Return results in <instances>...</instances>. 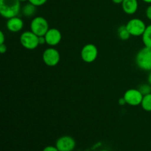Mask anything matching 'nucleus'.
<instances>
[{
	"label": "nucleus",
	"mask_w": 151,
	"mask_h": 151,
	"mask_svg": "<svg viewBox=\"0 0 151 151\" xmlns=\"http://www.w3.org/2000/svg\"><path fill=\"white\" fill-rule=\"evenodd\" d=\"M19 0H0V13L6 19L17 16L21 10Z\"/></svg>",
	"instance_id": "nucleus-1"
},
{
	"label": "nucleus",
	"mask_w": 151,
	"mask_h": 151,
	"mask_svg": "<svg viewBox=\"0 0 151 151\" xmlns=\"http://www.w3.org/2000/svg\"><path fill=\"white\" fill-rule=\"evenodd\" d=\"M136 63L139 69L151 71V48L145 47L138 52L136 56Z\"/></svg>",
	"instance_id": "nucleus-2"
},
{
	"label": "nucleus",
	"mask_w": 151,
	"mask_h": 151,
	"mask_svg": "<svg viewBox=\"0 0 151 151\" xmlns=\"http://www.w3.org/2000/svg\"><path fill=\"white\" fill-rule=\"evenodd\" d=\"M30 29L32 32L40 37L44 36L50 27L47 19L42 16H36L31 21Z\"/></svg>",
	"instance_id": "nucleus-3"
},
{
	"label": "nucleus",
	"mask_w": 151,
	"mask_h": 151,
	"mask_svg": "<svg viewBox=\"0 0 151 151\" xmlns=\"http://www.w3.org/2000/svg\"><path fill=\"white\" fill-rule=\"evenodd\" d=\"M20 42L27 50H35L39 45V37L32 31H26L21 35Z\"/></svg>",
	"instance_id": "nucleus-4"
},
{
	"label": "nucleus",
	"mask_w": 151,
	"mask_h": 151,
	"mask_svg": "<svg viewBox=\"0 0 151 151\" xmlns=\"http://www.w3.org/2000/svg\"><path fill=\"white\" fill-rule=\"evenodd\" d=\"M125 26L131 35L136 37L142 35L147 27L145 23L139 19H131L128 21Z\"/></svg>",
	"instance_id": "nucleus-5"
},
{
	"label": "nucleus",
	"mask_w": 151,
	"mask_h": 151,
	"mask_svg": "<svg viewBox=\"0 0 151 151\" xmlns=\"http://www.w3.org/2000/svg\"><path fill=\"white\" fill-rule=\"evenodd\" d=\"M44 63L48 66H55L59 63L60 55L59 52L53 47L47 48L44 50L42 55Z\"/></svg>",
	"instance_id": "nucleus-6"
},
{
	"label": "nucleus",
	"mask_w": 151,
	"mask_h": 151,
	"mask_svg": "<svg viewBox=\"0 0 151 151\" xmlns=\"http://www.w3.org/2000/svg\"><path fill=\"white\" fill-rule=\"evenodd\" d=\"M98 50L93 44H86L81 50V56L82 60L86 63H92L97 59Z\"/></svg>",
	"instance_id": "nucleus-7"
},
{
	"label": "nucleus",
	"mask_w": 151,
	"mask_h": 151,
	"mask_svg": "<svg viewBox=\"0 0 151 151\" xmlns=\"http://www.w3.org/2000/svg\"><path fill=\"white\" fill-rule=\"evenodd\" d=\"M143 97L144 96L139 91V89H135V88L127 90L123 96L127 104L132 106H137L139 105H141Z\"/></svg>",
	"instance_id": "nucleus-8"
},
{
	"label": "nucleus",
	"mask_w": 151,
	"mask_h": 151,
	"mask_svg": "<svg viewBox=\"0 0 151 151\" xmlns=\"http://www.w3.org/2000/svg\"><path fill=\"white\" fill-rule=\"evenodd\" d=\"M55 146L59 151H72L76 146V142L70 136H63L57 140Z\"/></svg>",
	"instance_id": "nucleus-9"
},
{
	"label": "nucleus",
	"mask_w": 151,
	"mask_h": 151,
	"mask_svg": "<svg viewBox=\"0 0 151 151\" xmlns=\"http://www.w3.org/2000/svg\"><path fill=\"white\" fill-rule=\"evenodd\" d=\"M44 37L46 39V43L52 47L58 45L62 39L61 32L56 28H50Z\"/></svg>",
	"instance_id": "nucleus-10"
},
{
	"label": "nucleus",
	"mask_w": 151,
	"mask_h": 151,
	"mask_svg": "<svg viewBox=\"0 0 151 151\" xmlns=\"http://www.w3.org/2000/svg\"><path fill=\"white\" fill-rule=\"evenodd\" d=\"M24 27V22L21 18L18 16L7 19V28L9 31L13 32H19Z\"/></svg>",
	"instance_id": "nucleus-11"
},
{
	"label": "nucleus",
	"mask_w": 151,
	"mask_h": 151,
	"mask_svg": "<svg viewBox=\"0 0 151 151\" xmlns=\"http://www.w3.org/2000/svg\"><path fill=\"white\" fill-rule=\"evenodd\" d=\"M122 7L123 11L127 14H134L138 9V1L137 0H123Z\"/></svg>",
	"instance_id": "nucleus-12"
},
{
	"label": "nucleus",
	"mask_w": 151,
	"mask_h": 151,
	"mask_svg": "<svg viewBox=\"0 0 151 151\" xmlns=\"http://www.w3.org/2000/svg\"><path fill=\"white\" fill-rule=\"evenodd\" d=\"M35 12H36V6H35L30 2L25 4L22 9V14L27 18L33 16L35 15Z\"/></svg>",
	"instance_id": "nucleus-13"
},
{
	"label": "nucleus",
	"mask_w": 151,
	"mask_h": 151,
	"mask_svg": "<svg viewBox=\"0 0 151 151\" xmlns=\"http://www.w3.org/2000/svg\"><path fill=\"white\" fill-rule=\"evenodd\" d=\"M142 36V41L145 46L151 48V24L147 26Z\"/></svg>",
	"instance_id": "nucleus-14"
},
{
	"label": "nucleus",
	"mask_w": 151,
	"mask_h": 151,
	"mask_svg": "<svg viewBox=\"0 0 151 151\" xmlns=\"http://www.w3.org/2000/svg\"><path fill=\"white\" fill-rule=\"evenodd\" d=\"M118 35H119V38L122 41H127V40L129 39L130 36H131V34L128 32V29H127L126 26H120L118 28Z\"/></svg>",
	"instance_id": "nucleus-15"
},
{
	"label": "nucleus",
	"mask_w": 151,
	"mask_h": 151,
	"mask_svg": "<svg viewBox=\"0 0 151 151\" xmlns=\"http://www.w3.org/2000/svg\"><path fill=\"white\" fill-rule=\"evenodd\" d=\"M141 106L146 111H151V93L143 97Z\"/></svg>",
	"instance_id": "nucleus-16"
},
{
	"label": "nucleus",
	"mask_w": 151,
	"mask_h": 151,
	"mask_svg": "<svg viewBox=\"0 0 151 151\" xmlns=\"http://www.w3.org/2000/svg\"><path fill=\"white\" fill-rule=\"evenodd\" d=\"M139 91L142 94L143 96L151 93V86L150 84H142L139 88Z\"/></svg>",
	"instance_id": "nucleus-17"
},
{
	"label": "nucleus",
	"mask_w": 151,
	"mask_h": 151,
	"mask_svg": "<svg viewBox=\"0 0 151 151\" xmlns=\"http://www.w3.org/2000/svg\"><path fill=\"white\" fill-rule=\"evenodd\" d=\"M28 1L36 7H38V6H41L45 4L47 0H28Z\"/></svg>",
	"instance_id": "nucleus-18"
},
{
	"label": "nucleus",
	"mask_w": 151,
	"mask_h": 151,
	"mask_svg": "<svg viewBox=\"0 0 151 151\" xmlns=\"http://www.w3.org/2000/svg\"><path fill=\"white\" fill-rule=\"evenodd\" d=\"M43 151H59L58 150V148L55 147H54V146H47V147H44V150H43Z\"/></svg>",
	"instance_id": "nucleus-19"
},
{
	"label": "nucleus",
	"mask_w": 151,
	"mask_h": 151,
	"mask_svg": "<svg viewBox=\"0 0 151 151\" xmlns=\"http://www.w3.org/2000/svg\"><path fill=\"white\" fill-rule=\"evenodd\" d=\"M146 16L147 17V19L151 20V5L148 6L147 8L146 9Z\"/></svg>",
	"instance_id": "nucleus-20"
},
{
	"label": "nucleus",
	"mask_w": 151,
	"mask_h": 151,
	"mask_svg": "<svg viewBox=\"0 0 151 151\" xmlns=\"http://www.w3.org/2000/svg\"><path fill=\"white\" fill-rule=\"evenodd\" d=\"M6 51H7V46L4 44H0V52L1 54H4L6 52Z\"/></svg>",
	"instance_id": "nucleus-21"
},
{
	"label": "nucleus",
	"mask_w": 151,
	"mask_h": 151,
	"mask_svg": "<svg viewBox=\"0 0 151 151\" xmlns=\"http://www.w3.org/2000/svg\"><path fill=\"white\" fill-rule=\"evenodd\" d=\"M5 41V37H4V34L2 31L0 32V44H4Z\"/></svg>",
	"instance_id": "nucleus-22"
},
{
	"label": "nucleus",
	"mask_w": 151,
	"mask_h": 151,
	"mask_svg": "<svg viewBox=\"0 0 151 151\" xmlns=\"http://www.w3.org/2000/svg\"><path fill=\"white\" fill-rule=\"evenodd\" d=\"M118 103H119V104L120 105V106H124V105L127 104L126 101H125V100L124 97H122V98L119 99V100H118Z\"/></svg>",
	"instance_id": "nucleus-23"
},
{
	"label": "nucleus",
	"mask_w": 151,
	"mask_h": 151,
	"mask_svg": "<svg viewBox=\"0 0 151 151\" xmlns=\"http://www.w3.org/2000/svg\"><path fill=\"white\" fill-rule=\"evenodd\" d=\"M47 44L46 43V39L44 36H40L39 37V44Z\"/></svg>",
	"instance_id": "nucleus-24"
},
{
	"label": "nucleus",
	"mask_w": 151,
	"mask_h": 151,
	"mask_svg": "<svg viewBox=\"0 0 151 151\" xmlns=\"http://www.w3.org/2000/svg\"><path fill=\"white\" fill-rule=\"evenodd\" d=\"M112 1H113V2L115 3V4H122L123 0H112Z\"/></svg>",
	"instance_id": "nucleus-25"
},
{
	"label": "nucleus",
	"mask_w": 151,
	"mask_h": 151,
	"mask_svg": "<svg viewBox=\"0 0 151 151\" xmlns=\"http://www.w3.org/2000/svg\"><path fill=\"white\" fill-rule=\"evenodd\" d=\"M147 80H148V83L151 86V72L150 73V75H149L148 76V78H147Z\"/></svg>",
	"instance_id": "nucleus-26"
},
{
	"label": "nucleus",
	"mask_w": 151,
	"mask_h": 151,
	"mask_svg": "<svg viewBox=\"0 0 151 151\" xmlns=\"http://www.w3.org/2000/svg\"><path fill=\"white\" fill-rule=\"evenodd\" d=\"M145 2H147V3H151V0H143Z\"/></svg>",
	"instance_id": "nucleus-27"
},
{
	"label": "nucleus",
	"mask_w": 151,
	"mask_h": 151,
	"mask_svg": "<svg viewBox=\"0 0 151 151\" xmlns=\"http://www.w3.org/2000/svg\"><path fill=\"white\" fill-rule=\"evenodd\" d=\"M19 1H27V0H19Z\"/></svg>",
	"instance_id": "nucleus-28"
},
{
	"label": "nucleus",
	"mask_w": 151,
	"mask_h": 151,
	"mask_svg": "<svg viewBox=\"0 0 151 151\" xmlns=\"http://www.w3.org/2000/svg\"><path fill=\"white\" fill-rule=\"evenodd\" d=\"M100 151H109V150H100Z\"/></svg>",
	"instance_id": "nucleus-29"
}]
</instances>
